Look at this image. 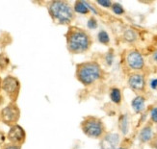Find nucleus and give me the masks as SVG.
<instances>
[{
    "mask_svg": "<svg viewBox=\"0 0 157 149\" xmlns=\"http://www.w3.org/2000/svg\"><path fill=\"white\" fill-rule=\"evenodd\" d=\"M67 50L71 55H80L91 49L93 45L92 36L86 30L77 26L71 25L67 27L65 34Z\"/></svg>",
    "mask_w": 157,
    "mask_h": 149,
    "instance_id": "nucleus-1",
    "label": "nucleus"
},
{
    "mask_svg": "<svg viewBox=\"0 0 157 149\" xmlns=\"http://www.w3.org/2000/svg\"><path fill=\"white\" fill-rule=\"evenodd\" d=\"M47 12L52 21L57 25L71 26L75 19L73 7L63 0H53L46 5Z\"/></svg>",
    "mask_w": 157,
    "mask_h": 149,
    "instance_id": "nucleus-2",
    "label": "nucleus"
},
{
    "mask_svg": "<svg viewBox=\"0 0 157 149\" xmlns=\"http://www.w3.org/2000/svg\"><path fill=\"white\" fill-rule=\"evenodd\" d=\"M103 76V70L95 61H87L79 63L75 66V78L84 87L95 84Z\"/></svg>",
    "mask_w": 157,
    "mask_h": 149,
    "instance_id": "nucleus-3",
    "label": "nucleus"
},
{
    "mask_svg": "<svg viewBox=\"0 0 157 149\" xmlns=\"http://www.w3.org/2000/svg\"><path fill=\"white\" fill-rule=\"evenodd\" d=\"M80 129L86 137L94 140H100L107 133L102 119L94 116H87L82 119Z\"/></svg>",
    "mask_w": 157,
    "mask_h": 149,
    "instance_id": "nucleus-4",
    "label": "nucleus"
},
{
    "mask_svg": "<svg viewBox=\"0 0 157 149\" xmlns=\"http://www.w3.org/2000/svg\"><path fill=\"white\" fill-rule=\"evenodd\" d=\"M1 90L5 92V94L10 99V102L17 103L19 97L20 90H21V84L17 77L9 74L2 79Z\"/></svg>",
    "mask_w": 157,
    "mask_h": 149,
    "instance_id": "nucleus-5",
    "label": "nucleus"
},
{
    "mask_svg": "<svg viewBox=\"0 0 157 149\" xmlns=\"http://www.w3.org/2000/svg\"><path fill=\"white\" fill-rule=\"evenodd\" d=\"M20 114H21V112H20L18 105L17 103L10 102L0 111V120L5 125L11 127L18 124Z\"/></svg>",
    "mask_w": 157,
    "mask_h": 149,
    "instance_id": "nucleus-6",
    "label": "nucleus"
},
{
    "mask_svg": "<svg viewBox=\"0 0 157 149\" xmlns=\"http://www.w3.org/2000/svg\"><path fill=\"white\" fill-rule=\"evenodd\" d=\"M125 65L132 72H141L145 69L146 62L143 54L137 49H130L125 54Z\"/></svg>",
    "mask_w": 157,
    "mask_h": 149,
    "instance_id": "nucleus-7",
    "label": "nucleus"
},
{
    "mask_svg": "<svg viewBox=\"0 0 157 149\" xmlns=\"http://www.w3.org/2000/svg\"><path fill=\"white\" fill-rule=\"evenodd\" d=\"M127 85L129 89L136 93H143L146 91L147 81L145 74L142 72H131L127 78Z\"/></svg>",
    "mask_w": 157,
    "mask_h": 149,
    "instance_id": "nucleus-8",
    "label": "nucleus"
},
{
    "mask_svg": "<svg viewBox=\"0 0 157 149\" xmlns=\"http://www.w3.org/2000/svg\"><path fill=\"white\" fill-rule=\"evenodd\" d=\"M7 135V140L10 143L22 146L26 141V131L22 126L19 124H16L13 126H11Z\"/></svg>",
    "mask_w": 157,
    "mask_h": 149,
    "instance_id": "nucleus-9",
    "label": "nucleus"
},
{
    "mask_svg": "<svg viewBox=\"0 0 157 149\" xmlns=\"http://www.w3.org/2000/svg\"><path fill=\"white\" fill-rule=\"evenodd\" d=\"M121 141V137L118 133L107 132L100 139L99 149H118Z\"/></svg>",
    "mask_w": 157,
    "mask_h": 149,
    "instance_id": "nucleus-10",
    "label": "nucleus"
},
{
    "mask_svg": "<svg viewBox=\"0 0 157 149\" xmlns=\"http://www.w3.org/2000/svg\"><path fill=\"white\" fill-rule=\"evenodd\" d=\"M155 134L153 132V128L151 124H146L144 127L142 128L138 139L142 143H149L154 138Z\"/></svg>",
    "mask_w": 157,
    "mask_h": 149,
    "instance_id": "nucleus-11",
    "label": "nucleus"
},
{
    "mask_svg": "<svg viewBox=\"0 0 157 149\" xmlns=\"http://www.w3.org/2000/svg\"><path fill=\"white\" fill-rule=\"evenodd\" d=\"M131 107L136 114L143 113L146 109V98L142 94L136 95L131 101Z\"/></svg>",
    "mask_w": 157,
    "mask_h": 149,
    "instance_id": "nucleus-12",
    "label": "nucleus"
},
{
    "mask_svg": "<svg viewBox=\"0 0 157 149\" xmlns=\"http://www.w3.org/2000/svg\"><path fill=\"white\" fill-rule=\"evenodd\" d=\"M130 121H129L128 114H121L119 118V129L121 133L125 136L129 132V126H130Z\"/></svg>",
    "mask_w": 157,
    "mask_h": 149,
    "instance_id": "nucleus-13",
    "label": "nucleus"
},
{
    "mask_svg": "<svg viewBox=\"0 0 157 149\" xmlns=\"http://www.w3.org/2000/svg\"><path fill=\"white\" fill-rule=\"evenodd\" d=\"M73 7V11L75 13H79V15H89L91 12L89 10V7L87 5L86 1H81V0H77V1L74 2Z\"/></svg>",
    "mask_w": 157,
    "mask_h": 149,
    "instance_id": "nucleus-14",
    "label": "nucleus"
},
{
    "mask_svg": "<svg viewBox=\"0 0 157 149\" xmlns=\"http://www.w3.org/2000/svg\"><path fill=\"white\" fill-rule=\"evenodd\" d=\"M109 97L110 100L116 105H120L122 101V93L121 91L117 87H113L109 91Z\"/></svg>",
    "mask_w": 157,
    "mask_h": 149,
    "instance_id": "nucleus-15",
    "label": "nucleus"
},
{
    "mask_svg": "<svg viewBox=\"0 0 157 149\" xmlns=\"http://www.w3.org/2000/svg\"><path fill=\"white\" fill-rule=\"evenodd\" d=\"M124 39L126 43H133L138 39V35L134 30L132 29H127L124 33Z\"/></svg>",
    "mask_w": 157,
    "mask_h": 149,
    "instance_id": "nucleus-16",
    "label": "nucleus"
},
{
    "mask_svg": "<svg viewBox=\"0 0 157 149\" xmlns=\"http://www.w3.org/2000/svg\"><path fill=\"white\" fill-rule=\"evenodd\" d=\"M10 64H11V61L8 55L4 52L0 53V72L5 71L9 67Z\"/></svg>",
    "mask_w": 157,
    "mask_h": 149,
    "instance_id": "nucleus-17",
    "label": "nucleus"
},
{
    "mask_svg": "<svg viewBox=\"0 0 157 149\" xmlns=\"http://www.w3.org/2000/svg\"><path fill=\"white\" fill-rule=\"evenodd\" d=\"M98 42L103 45H108L110 43V37H109L108 33L104 30H101L98 32Z\"/></svg>",
    "mask_w": 157,
    "mask_h": 149,
    "instance_id": "nucleus-18",
    "label": "nucleus"
},
{
    "mask_svg": "<svg viewBox=\"0 0 157 149\" xmlns=\"http://www.w3.org/2000/svg\"><path fill=\"white\" fill-rule=\"evenodd\" d=\"M111 10L115 15H117V16H121L125 13L124 6L119 2H113V4L111 6Z\"/></svg>",
    "mask_w": 157,
    "mask_h": 149,
    "instance_id": "nucleus-19",
    "label": "nucleus"
},
{
    "mask_svg": "<svg viewBox=\"0 0 157 149\" xmlns=\"http://www.w3.org/2000/svg\"><path fill=\"white\" fill-rule=\"evenodd\" d=\"M98 20L95 19L94 17H91L90 18H89L88 20V23H87V26H88V28L89 29H91V30H94V29H97L98 28Z\"/></svg>",
    "mask_w": 157,
    "mask_h": 149,
    "instance_id": "nucleus-20",
    "label": "nucleus"
},
{
    "mask_svg": "<svg viewBox=\"0 0 157 149\" xmlns=\"http://www.w3.org/2000/svg\"><path fill=\"white\" fill-rule=\"evenodd\" d=\"M149 117H151V121L154 124H157V107H153L149 113Z\"/></svg>",
    "mask_w": 157,
    "mask_h": 149,
    "instance_id": "nucleus-21",
    "label": "nucleus"
},
{
    "mask_svg": "<svg viewBox=\"0 0 157 149\" xmlns=\"http://www.w3.org/2000/svg\"><path fill=\"white\" fill-rule=\"evenodd\" d=\"M97 3L100 6H102L103 8H110L111 9V6L113 4L112 1H110V0H98V1H97Z\"/></svg>",
    "mask_w": 157,
    "mask_h": 149,
    "instance_id": "nucleus-22",
    "label": "nucleus"
},
{
    "mask_svg": "<svg viewBox=\"0 0 157 149\" xmlns=\"http://www.w3.org/2000/svg\"><path fill=\"white\" fill-rule=\"evenodd\" d=\"M148 86H149V88H151V90L156 91V90H157V77L151 78V80H149Z\"/></svg>",
    "mask_w": 157,
    "mask_h": 149,
    "instance_id": "nucleus-23",
    "label": "nucleus"
},
{
    "mask_svg": "<svg viewBox=\"0 0 157 149\" xmlns=\"http://www.w3.org/2000/svg\"><path fill=\"white\" fill-rule=\"evenodd\" d=\"M1 149H21V146H19V145H16V144H13V143H5Z\"/></svg>",
    "mask_w": 157,
    "mask_h": 149,
    "instance_id": "nucleus-24",
    "label": "nucleus"
},
{
    "mask_svg": "<svg viewBox=\"0 0 157 149\" xmlns=\"http://www.w3.org/2000/svg\"><path fill=\"white\" fill-rule=\"evenodd\" d=\"M6 140H7V135L0 130V147H2L5 143H6Z\"/></svg>",
    "mask_w": 157,
    "mask_h": 149,
    "instance_id": "nucleus-25",
    "label": "nucleus"
},
{
    "mask_svg": "<svg viewBox=\"0 0 157 149\" xmlns=\"http://www.w3.org/2000/svg\"><path fill=\"white\" fill-rule=\"evenodd\" d=\"M148 144L151 145V148H152V149H157V136H156V135H155L154 138L152 139V140H151Z\"/></svg>",
    "mask_w": 157,
    "mask_h": 149,
    "instance_id": "nucleus-26",
    "label": "nucleus"
},
{
    "mask_svg": "<svg viewBox=\"0 0 157 149\" xmlns=\"http://www.w3.org/2000/svg\"><path fill=\"white\" fill-rule=\"evenodd\" d=\"M151 59L153 61V63H155L157 65V49H155L152 54H151Z\"/></svg>",
    "mask_w": 157,
    "mask_h": 149,
    "instance_id": "nucleus-27",
    "label": "nucleus"
},
{
    "mask_svg": "<svg viewBox=\"0 0 157 149\" xmlns=\"http://www.w3.org/2000/svg\"><path fill=\"white\" fill-rule=\"evenodd\" d=\"M118 149H128V147L126 145H121L118 147Z\"/></svg>",
    "mask_w": 157,
    "mask_h": 149,
    "instance_id": "nucleus-28",
    "label": "nucleus"
},
{
    "mask_svg": "<svg viewBox=\"0 0 157 149\" xmlns=\"http://www.w3.org/2000/svg\"><path fill=\"white\" fill-rule=\"evenodd\" d=\"M1 86H2V77L0 75V91H1Z\"/></svg>",
    "mask_w": 157,
    "mask_h": 149,
    "instance_id": "nucleus-29",
    "label": "nucleus"
},
{
    "mask_svg": "<svg viewBox=\"0 0 157 149\" xmlns=\"http://www.w3.org/2000/svg\"><path fill=\"white\" fill-rule=\"evenodd\" d=\"M0 121H1V120H0Z\"/></svg>",
    "mask_w": 157,
    "mask_h": 149,
    "instance_id": "nucleus-30",
    "label": "nucleus"
}]
</instances>
